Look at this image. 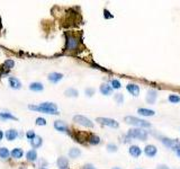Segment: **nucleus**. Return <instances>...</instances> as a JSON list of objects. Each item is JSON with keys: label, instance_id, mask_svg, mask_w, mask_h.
I'll return each mask as SVG.
<instances>
[{"label": "nucleus", "instance_id": "1", "mask_svg": "<svg viewBox=\"0 0 180 169\" xmlns=\"http://www.w3.org/2000/svg\"><path fill=\"white\" fill-rule=\"evenodd\" d=\"M66 51H74V50L78 49L79 43H80L78 37H75L73 35H70L68 33L66 34Z\"/></svg>", "mask_w": 180, "mask_h": 169}, {"label": "nucleus", "instance_id": "2", "mask_svg": "<svg viewBox=\"0 0 180 169\" xmlns=\"http://www.w3.org/2000/svg\"><path fill=\"white\" fill-rule=\"evenodd\" d=\"M124 120L127 124H131V125H134V126H138V127H150L151 126V124L149 123V122H145L144 120L136 118V117H133V116H126Z\"/></svg>", "mask_w": 180, "mask_h": 169}, {"label": "nucleus", "instance_id": "3", "mask_svg": "<svg viewBox=\"0 0 180 169\" xmlns=\"http://www.w3.org/2000/svg\"><path fill=\"white\" fill-rule=\"evenodd\" d=\"M127 137L144 141V140H146L147 133H146V131H143V130H141V129L136 127V129H131V130H128Z\"/></svg>", "mask_w": 180, "mask_h": 169}, {"label": "nucleus", "instance_id": "4", "mask_svg": "<svg viewBox=\"0 0 180 169\" xmlns=\"http://www.w3.org/2000/svg\"><path fill=\"white\" fill-rule=\"evenodd\" d=\"M96 121L98 122L99 124H102V125H106V126H109V127H118V122L117 121L113 120V118H108V117H97Z\"/></svg>", "mask_w": 180, "mask_h": 169}, {"label": "nucleus", "instance_id": "5", "mask_svg": "<svg viewBox=\"0 0 180 169\" xmlns=\"http://www.w3.org/2000/svg\"><path fill=\"white\" fill-rule=\"evenodd\" d=\"M73 121H74L75 123L80 124V125H83L86 127H92L94 126V124L90 120H89L88 117L86 116H82V115H75L73 117Z\"/></svg>", "mask_w": 180, "mask_h": 169}, {"label": "nucleus", "instance_id": "6", "mask_svg": "<svg viewBox=\"0 0 180 169\" xmlns=\"http://www.w3.org/2000/svg\"><path fill=\"white\" fill-rule=\"evenodd\" d=\"M162 143L164 146H167L168 148L174 150H179L180 149V141L178 140H172V139H169V138H162Z\"/></svg>", "mask_w": 180, "mask_h": 169}, {"label": "nucleus", "instance_id": "7", "mask_svg": "<svg viewBox=\"0 0 180 169\" xmlns=\"http://www.w3.org/2000/svg\"><path fill=\"white\" fill-rule=\"evenodd\" d=\"M157 97H158V93L155 90H153V89H151V90L147 91V95H146V97H145V99H146V101L149 104L152 105L155 103Z\"/></svg>", "mask_w": 180, "mask_h": 169}, {"label": "nucleus", "instance_id": "8", "mask_svg": "<svg viewBox=\"0 0 180 169\" xmlns=\"http://www.w3.org/2000/svg\"><path fill=\"white\" fill-rule=\"evenodd\" d=\"M126 90L131 93L133 96H138V94H140V87L135 84H128L126 86Z\"/></svg>", "mask_w": 180, "mask_h": 169}, {"label": "nucleus", "instance_id": "9", "mask_svg": "<svg viewBox=\"0 0 180 169\" xmlns=\"http://www.w3.org/2000/svg\"><path fill=\"white\" fill-rule=\"evenodd\" d=\"M157 152H158V149L154 146H152V144L146 146H145V149H144V153H145L147 157H150V158H152V157L155 156Z\"/></svg>", "mask_w": 180, "mask_h": 169}, {"label": "nucleus", "instance_id": "10", "mask_svg": "<svg viewBox=\"0 0 180 169\" xmlns=\"http://www.w3.org/2000/svg\"><path fill=\"white\" fill-rule=\"evenodd\" d=\"M47 78H49V80L51 82L56 84V82H59L63 78V75L62 73H59V72H52V73H50Z\"/></svg>", "mask_w": 180, "mask_h": 169}, {"label": "nucleus", "instance_id": "11", "mask_svg": "<svg viewBox=\"0 0 180 169\" xmlns=\"http://www.w3.org/2000/svg\"><path fill=\"white\" fill-rule=\"evenodd\" d=\"M54 127L60 132H66L68 131V125L63 121H55L54 122Z\"/></svg>", "mask_w": 180, "mask_h": 169}, {"label": "nucleus", "instance_id": "12", "mask_svg": "<svg viewBox=\"0 0 180 169\" xmlns=\"http://www.w3.org/2000/svg\"><path fill=\"white\" fill-rule=\"evenodd\" d=\"M128 151H130V155H131L132 157H134V158L140 157L142 153V150L140 149V146H131V148H130Z\"/></svg>", "mask_w": 180, "mask_h": 169}, {"label": "nucleus", "instance_id": "13", "mask_svg": "<svg viewBox=\"0 0 180 169\" xmlns=\"http://www.w3.org/2000/svg\"><path fill=\"white\" fill-rule=\"evenodd\" d=\"M9 86L13 89H20L22 88V84L17 78H14V77H9Z\"/></svg>", "mask_w": 180, "mask_h": 169}, {"label": "nucleus", "instance_id": "14", "mask_svg": "<svg viewBox=\"0 0 180 169\" xmlns=\"http://www.w3.org/2000/svg\"><path fill=\"white\" fill-rule=\"evenodd\" d=\"M100 93L102 95H105V96H108V95H110L113 93V88L107 84H102L100 86Z\"/></svg>", "mask_w": 180, "mask_h": 169}, {"label": "nucleus", "instance_id": "15", "mask_svg": "<svg viewBox=\"0 0 180 169\" xmlns=\"http://www.w3.org/2000/svg\"><path fill=\"white\" fill-rule=\"evenodd\" d=\"M39 106L43 108H45V109H49V111H58V106H56V104H54V103H50V101H47V103H42Z\"/></svg>", "mask_w": 180, "mask_h": 169}, {"label": "nucleus", "instance_id": "16", "mask_svg": "<svg viewBox=\"0 0 180 169\" xmlns=\"http://www.w3.org/2000/svg\"><path fill=\"white\" fill-rule=\"evenodd\" d=\"M138 113L142 116H153L155 112L152 109H147V108H138Z\"/></svg>", "mask_w": 180, "mask_h": 169}, {"label": "nucleus", "instance_id": "17", "mask_svg": "<svg viewBox=\"0 0 180 169\" xmlns=\"http://www.w3.org/2000/svg\"><path fill=\"white\" fill-rule=\"evenodd\" d=\"M30 89L33 91H42L44 89V86L41 82H32L30 84Z\"/></svg>", "mask_w": 180, "mask_h": 169}, {"label": "nucleus", "instance_id": "18", "mask_svg": "<svg viewBox=\"0 0 180 169\" xmlns=\"http://www.w3.org/2000/svg\"><path fill=\"white\" fill-rule=\"evenodd\" d=\"M58 166L60 169H66L68 168V159L64 157H60L58 159Z\"/></svg>", "mask_w": 180, "mask_h": 169}, {"label": "nucleus", "instance_id": "19", "mask_svg": "<svg viewBox=\"0 0 180 169\" xmlns=\"http://www.w3.org/2000/svg\"><path fill=\"white\" fill-rule=\"evenodd\" d=\"M42 143H43L42 138L38 137V135H36L33 140H30V144H32V146H33V148H38V146H42Z\"/></svg>", "mask_w": 180, "mask_h": 169}, {"label": "nucleus", "instance_id": "20", "mask_svg": "<svg viewBox=\"0 0 180 169\" xmlns=\"http://www.w3.org/2000/svg\"><path fill=\"white\" fill-rule=\"evenodd\" d=\"M17 135H18V133H17V131L16 130H8L6 132V138L8 139L9 141H13V140H15L17 138Z\"/></svg>", "mask_w": 180, "mask_h": 169}, {"label": "nucleus", "instance_id": "21", "mask_svg": "<svg viewBox=\"0 0 180 169\" xmlns=\"http://www.w3.org/2000/svg\"><path fill=\"white\" fill-rule=\"evenodd\" d=\"M14 65H15V62H14L13 60H6L1 68H2L3 70H6V71H9L10 69L14 68Z\"/></svg>", "mask_w": 180, "mask_h": 169}, {"label": "nucleus", "instance_id": "22", "mask_svg": "<svg viewBox=\"0 0 180 169\" xmlns=\"http://www.w3.org/2000/svg\"><path fill=\"white\" fill-rule=\"evenodd\" d=\"M66 97H78V90L77 89H73V88H70V89H66V93H64Z\"/></svg>", "mask_w": 180, "mask_h": 169}, {"label": "nucleus", "instance_id": "23", "mask_svg": "<svg viewBox=\"0 0 180 169\" xmlns=\"http://www.w3.org/2000/svg\"><path fill=\"white\" fill-rule=\"evenodd\" d=\"M26 158H27V160H30V161H35V160L37 159V153H36L35 150H30V151L26 153Z\"/></svg>", "mask_w": 180, "mask_h": 169}, {"label": "nucleus", "instance_id": "24", "mask_svg": "<svg viewBox=\"0 0 180 169\" xmlns=\"http://www.w3.org/2000/svg\"><path fill=\"white\" fill-rule=\"evenodd\" d=\"M88 142L90 143V144H92V146H96V144H98V143L100 142V139H99V137L95 135V134H91V135H89V138H88Z\"/></svg>", "mask_w": 180, "mask_h": 169}, {"label": "nucleus", "instance_id": "25", "mask_svg": "<svg viewBox=\"0 0 180 169\" xmlns=\"http://www.w3.org/2000/svg\"><path fill=\"white\" fill-rule=\"evenodd\" d=\"M80 155H81V151H80V149H78V148H72L69 151V156L71 157V158H78Z\"/></svg>", "mask_w": 180, "mask_h": 169}, {"label": "nucleus", "instance_id": "26", "mask_svg": "<svg viewBox=\"0 0 180 169\" xmlns=\"http://www.w3.org/2000/svg\"><path fill=\"white\" fill-rule=\"evenodd\" d=\"M0 118H2V120H14V121H17V117L14 116L13 114H10V113H0Z\"/></svg>", "mask_w": 180, "mask_h": 169}, {"label": "nucleus", "instance_id": "27", "mask_svg": "<svg viewBox=\"0 0 180 169\" xmlns=\"http://www.w3.org/2000/svg\"><path fill=\"white\" fill-rule=\"evenodd\" d=\"M11 156H13L14 158H22V156H23V150L19 149V148L14 149L13 151H11Z\"/></svg>", "mask_w": 180, "mask_h": 169}, {"label": "nucleus", "instance_id": "28", "mask_svg": "<svg viewBox=\"0 0 180 169\" xmlns=\"http://www.w3.org/2000/svg\"><path fill=\"white\" fill-rule=\"evenodd\" d=\"M8 156H9V150L7 148H0V158L6 159V158H8Z\"/></svg>", "mask_w": 180, "mask_h": 169}, {"label": "nucleus", "instance_id": "29", "mask_svg": "<svg viewBox=\"0 0 180 169\" xmlns=\"http://www.w3.org/2000/svg\"><path fill=\"white\" fill-rule=\"evenodd\" d=\"M169 101L174 103V104H177V103L180 101V97L177 96V95H170V96H169Z\"/></svg>", "mask_w": 180, "mask_h": 169}, {"label": "nucleus", "instance_id": "30", "mask_svg": "<svg viewBox=\"0 0 180 169\" xmlns=\"http://www.w3.org/2000/svg\"><path fill=\"white\" fill-rule=\"evenodd\" d=\"M115 101H117L118 104H123V101H124V96L122 94H116L115 95Z\"/></svg>", "mask_w": 180, "mask_h": 169}, {"label": "nucleus", "instance_id": "31", "mask_svg": "<svg viewBox=\"0 0 180 169\" xmlns=\"http://www.w3.org/2000/svg\"><path fill=\"white\" fill-rule=\"evenodd\" d=\"M111 88L113 89H118V88H121V82L114 79V80H111Z\"/></svg>", "mask_w": 180, "mask_h": 169}, {"label": "nucleus", "instance_id": "32", "mask_svg": "<svg viewBox=\"0 0 180 169\" xmlns=\"http://www.w3.org/2000/svg\"><path fill=\"white\" fill-rule=\"evenodd\" d=\"M107 150L109 151V152H116L117 151V146H115V144H107Z\"/></svg>", "mask_w": 180, "mask_h": 169}, {"label": "nucleus", "instance_id": "33", "mask_svg": "<svg viewBox=\"0 0 180 169\" xmlns=\"http://www.w3.org/2000/svg\"><path fill=\"white\" fill-rule=\"evenodd\" d=\"M37 125H46V121L45 118H42V117H38V118H36V122H35Z\"/></svg>", "mask_w": 180, "mask_h": 169}, {"label": "nucleus", "instance_id": "34", "mask_svg": "<svg viewBox=\"0 0 180 169\" xmlns=\"http://www.w3.org/2000/svg\"><path fill=\"white\" fill-rule=\"evenodd\" d=\"M26 137H27V139H30V140H33V139L36 137V135H35V133H34V131H27Z\"/></svg>", "mask_w": 180, "mask_h": 169}, {"label": "nucleus", "instance_id": "35", "mask_svg": "<svg viewBox=\"0 0 180 169\" xmlns=\"http://www.w3.org/2000/svg\"><path fill=\"white\" fill-rule=\"evenodd\" d=\"M86 94H87V96H89V97H91L92 95L95 94V89H92V88H88V89L86 90Z\"/></svg>", "mask_w": 180, "mask_h": 169}, {"label": "nucleus", "instance_id": "36", "mask_svg": "<svg viewBox=\"0 0 180 169\" xmlns=\"http://www.w3.org/2000/svg\"><path fill=\"white\" fill-rule=\"evenodd\" d=\"M157 169H169V167L166 166V165H159V166L157 167Z\"/></svg>", "mask_w": 180, "mask_h": 169}, {"label": "nucleus", "instance_id": "37", "mask_svg": "<svg viewBox=\"0 0 180 169\" xmlns=\"http://www.w3.org/2000/svg\"><path fill=\"white\" fill-rule=\"evenodd\" d=\"M83 169H96V168L92 166V165H86V166L83 167Z\"/></svg>", "mask_w": 180, "mask_h": 169}, {"label": "nucleus", "instance_id": "38", "mask_svg": "<svg viewBox=\"0 0 180 169\" xmlns=\"http://www.w3.org/2000/svg\"><path fill=\"white\" fill-rule=\"evenodd\" d=\"M2 137H3V133H2V131H0V140L2 139Z\"/></svg>", "mask_w": 180, "mask_h": 169}, {"label": "nucleus", "instance_id": "39", "mask_svg": "<svg viewBox=\"0 0 180 169\" xmlns=\"http://www.w3.org/2000/svg\"><path fill=\"white\" fill-rule=\"evenodd\" d=\"M177 156L180 158V149H179V150H177Z\"/></svg>", "mask_w": 180, "mask_h": 169}, {"label": "nucleus", "instance_id": "40", "mask_svg": "<svg viewBox=\"0 0 180 169\" xmlns=\"http://www.w3.org/2000/svg\"><path fill=\"white\" fill-rule=\"evenodd\" d=\"M113 169H121V168H118V167H115V168H113Z\"/></svg>", "mask_w": 180, "mask_h": 169}, {"label": "nucleus", "instance_id": "41", "mask_svg": "<svg viewBox=\"0 0 180 169\" xmlns=\"http://www.w3.org/2000/svg\"><path fill=\"white\" fill-rule=\"evenodd\" d=\"M0 27H1V19H0Z\"/></svg>", "mask_w": 180, "mask_h": 169}, {"label": "nucleus", "instance_id": "42", "mask_svg": "<svg viewBox=\"0 0 180 169\" xmlns=\"http://www.w3.org/2000/svg\"><path fill=\"white\" fill-rule=\"evenodd\" d=\"M39 169H46V168H39Z\"/></svg>", "mask_w": 180, "mask_h": 169}]
</instances>
